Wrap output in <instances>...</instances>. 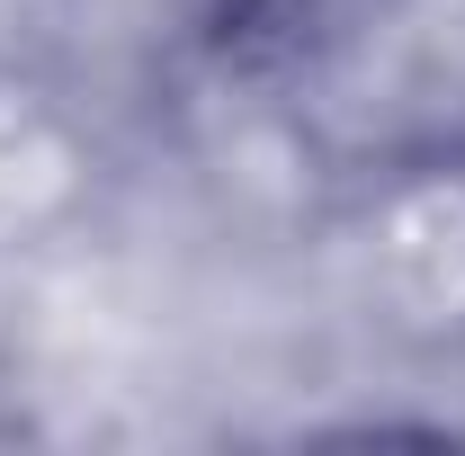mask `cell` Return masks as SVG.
Masks as SVG:
<instances>
[{
  "instance_id": "cell-1",
  "label": "cell",
  "mask_w": 465,
  "mask_h": 456,
  "mask_svg": "<svg viewBox=\"0 0 465 456\" xmlns=\"http://www.w3.org/2000/svg\"><path fill=\"white\" fill-rule=\"evenodd\" d=\"M349 0H224V55H313L322 36H341Z\"/></svg>"
}]
</instances>
